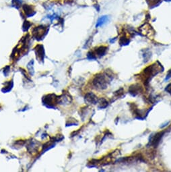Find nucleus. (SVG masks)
Returning <instances> with one entry per match:
<instances>
[{"mask_svg": "<svg viewBox=\"0 0 171 172\" xmlns=\"http://www.w3.org/2000/svg\"><path fill=\"white\" fill-rule=\"evenodd\" d=\"M163 70L164 68L162 64H160L158 62H157L156 63H154V64H152L151 65H149V66L143 70L142 73L141 74V79L143 80L144 84L148 85L152 78L157 75L159 72H163Z\"/></svg>", "mask_w": 171, "mask_h": 172, "instance_id": "1", "label": "nucleus"}, {"mask_svg": "<svg viewBox=\"0 0 171 172\" xmlns=\"http://www.w3.org/2000/svg\"><path fill=\"white\" fill-rule=\"evenodd\" d=\"M165 90L168 92V93L171 95V83L166 86V87L165 88Z\"/></svg>", "mask_w": 171, "mask_h": 172, "instance_id": "15", "label": "nucleus"}, {"mask_svg": "<svg viewBox=\"0 0 171 172\" xmlns=\"http://www.w3.org/2000/svg\"><path fill=\"white\" fill-rule=\"evenodd\" d=\"M109 78V76L104 74H97L93 80V85L96 89L99 90L106 89L110 82Z\"/></svg>", "mask_w": 171, "mask_h": 172, "instance_id": "2", "label": "nucleus"}, {"mask_svg": "<svg viewBox=\"0 0 171 172\" xmlns=\"http://www.w3.org/2000/svg\"><path fill=\"white\" fill-rule=\"evenodd\" d=\"M123 95H124V89H122V88H121V89H119L118 90L114 92V97H116L117 99L123 97Z\"/></svg>", "mask_w": 171, "mask_h": 172, "instance_id": "11", "label": "nucleus"}, {"mask_svg": "<svg viewBox=\"0 0 171 172\" xmlns=\"http://www.w3.org/2000/svg\"><path fill=\"white\" fill-rule=\"evenodd\" d=\"M107 47L100 46L96 49V50L95 51V54H94V55H95L96 58V56L100 58V57H102V56L105 55L106 53H107Z\"/></svg>", "mask_w": 171, "mask_h": 172, "instance_id": "7", "label": "nucleus"}, {"mask_svg": "<svg viewBox=\"0 0 171 172\" xmlns=\"http://www.w3.org/2000/svg\"><path fill=\"white\" fill-rule=\"evenodd\" d=\"M166 1H171V0H165Z\"/></svg>", "mask_w": 171, "mask_h": 172, "instance_id": "17", "label": "nucleus"}, {"mask_svg": "<svg viewBox=\"0 0 171 172\" xmlns=\"http://www.w3.org/2000/svg\"><path fill=\"white\" fill-rule=\"evenodd\" d=\"M23 9H24V11L26 13V16L28 17L33 16L35 14V10H33V8L32 7V6L25 5L23 6Z\"/></svg>", "mask_w": 171, "mask_h": 172, "instance_id": "8", "label": "nucleus"}, {"mask_svg": "<svg viewBox=\"0 0 171 172\" xmlns=\"http://www.w3.org/2000/svg\"><path fill=\"white\" fill-rule=\"evenodd\" d=\"M109 17L108 16H101L100 18L98 20L97 22H96V27H99V26H101L102 25H104L105 23H107V22L109 21Z\"/></svg>", "mask_w": 171, "mask_h": 172, "instance_id": "9", "label": "nucleus"}, {"mask_svg": "<svg viewBox=\"0 0 171 172\" xmlns=\"http://www.w3.org/2000/svg\"><path fill=\"white\" fill-rule=\"evenodd\" d=\"M119 43L121 45H127L129 43V39L125 37H123L119 40Z\"/></svg>", "mask_w": 171, "mask_h": 172, "instance_id": "12", "label": "nucleus"}, {"mask_svg": "<svg viewBox=\"0 0 171 172\" xmlns=\"http://www.w3.org/2000/svg\"><path fill=\"white\" fill-rule=\"evenodd\" d=\"M22 1V0H13V6L16 7V8H18V7L21 5Z\"/></svg>", "mask_w": 171, "mask_h": 172, "instance_id": "14", "label": "nucleus"}, {"mask_svg": "<svg viewBox=\"0 0 171 172\" xmlns=\"http://www.w3.org/2000/svg\"><path fill=\"white\" fill-rule=\"evenodd\" d=\"M164 134H165V132H160L155 134L154 136L152 138V139L150 140V145L151 146L157 147V146H158L160 144V140L162 139V138H163Z\"/></svg>", "mask_w": 171, "mask_h": 172, "instance_id": "4", "label": "nucleus"}, {"mask_svg": "<svg viewBox=\"0 0 171 172\" xmlns=\"http://www.w3.org/2000/svg\"><path fill=\"white\" fill-rule=\"evenodd\" d=\"M171 78V69L169 70L167 72V74H166V78H165V81H167L169 80V79Z\"/></svg>", "mask_w": 171, "mask_h": 172, "instance_id": "16", "label": "nucleus"}, {"mask_svg": "<svg viewBox=\"0 0 171 172\" xmlns=\"http://www.w3.org/2000/svg\"><path fill=\"white\" fill-rule=\"evenodd\" d=\"M143 91V89L141 85L139 84H135V85H132L129 88V92L131 94L132 96H136L138 94L140 93Z\"/></svg>", "mask_w": 171, "mask_h": 172, "instance_id": "5", "label": "nucleus"}, {"mask_svg": "<svg viewBox=\"0 0 171 172\" xmlns=\"http://www.w3.org/2000/svg\"><path fill=\"white\" fill-rule=\"evenodd\" d=\"M85 101L88 104H92L95 105L98 103V98L93 92H88L85 96Z\"/></svg>", "mask_w": 171, "mask_h": 172, "instance_id": "6", "label": "nucleus"}, {"mask_svg": "<svg viewBox=\"0 0 171 172\" xmlns=\"http://www.w3.org/2000/svg\"><path fill=\"white\" fill-rule=\"evenodd\" d=\"M98 103L99 108H101V109L106 108L108 106V105H109L108 101L106 100L105 98H101L100 99H99Z\"/></svg>", "mask_w": 171, "mask_h": 172, "instance_id": "10", "label": "nucleus"}, {"mask_svg": "<svg viewBox=\"0 0 171 172\" xmlns=\"http://www.w3.org/2000/svg\"><path fill=\"white\" fill-rule=\"evenodd\" d=\"M147 1L149 3L150 6H156L159 4L161 0H147Z\"/></svg>", "mask_w": 171, "mask_h": 172, "instance_id": "13", "label": "nucleus"}, {"mask_svg": "<svg viewBox=\"0 0 171 172\" xmlns=\"http://www.w3.org/2000/svg\"><path fill=\"white\" fill-rule=\"evenodd\" d=\"M139 30L143 35H144L145 37H147L150 38L154 37V36L155 35L154 30L153 29L152 26L148 23L143 24V25L139 28Z\"/></svg>", "mask_w": 171, "mask_h": 172, "instance_id": "3", "label": "nucleus"}]
</instances>
